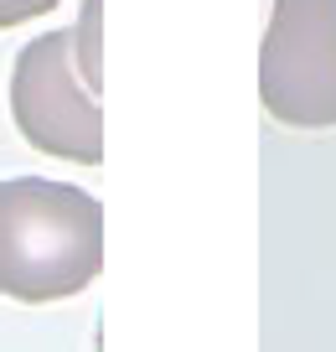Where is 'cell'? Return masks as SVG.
<instances>
[{
	"label": "cell",
	"mask_w": 336,
	"mask_h": 352,
	"mask_svg": "<svg viewBox=\"0 0 336 352\" xmlns=\"http://www.w3.org/2000/svg\"><path fill=\"white\" fill-rule=\"evenodd\" d=\"M11 120L26 145L78 166L104 161V114L73 57V26L42 32L11 67Z\"/></svg>",
	"instance_id": "obj_2"
},
{
	"label": "cell",
	"mask_w": 336,
	"mask_h": 352,
	"mask_svg": "<svg viewBox=\"0 0 336 352\" xmlns=\"http://www.w3.org/2000/svg\"><path fill=\"white\" fill-rule=\"evenodd\" d=\"M259 99L290 130L336 124V0H274L259 47Z\"/></svg>",
	"instance_id": "obj_3"
},
{
	"label": "cell",
	"mask_w": 336,
	"mask_h": 352,
	"mask_svg": "<svg viewBox=\"0 0 336 352\" xmlns=\"http://www.w3.org/2000/svg\"><path fill=\"white\" fill-rule=\"evenodd\" d=\"M98 32H104V0H83V11H78V26H73V57H78V73H83V83L104 88V47H98Z\"/></svg>",
	"instance_id": "obj_4"
},
{
	"label": "cell",
	"mask_w": 336,
	"mask_h": 352,
	"mask_svg": "<svg viewBox=\"0 0 336 352\" xmlns=\"http://www.w3.org/2000/svg\"><path fill=\"white\" fill-rule=\"evenodd\" d=\"M104 270V208L73 182H0V296L47 306L88 290Z\"/></svg>",
	"instance_id": "obj_1"
},
{
	"label": "cell",
	"mask_w": 336,
	"mask_h": 352,
	"mask_svg": "<svg viewBox=\"0 0 336 352\" xmlns=\"http://www.w3.org/2000/svg\"><path fill=\"white\" fill-rule=\"evenodd\" d=\"M57 6H63V0H0V32H5V26H21V21H42Z\"/></svg>",
	"instance_id": "obj_5"
}]
</instances>
